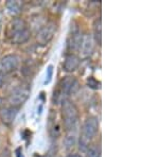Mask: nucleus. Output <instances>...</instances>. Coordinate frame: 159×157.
<instances>
[{"label":"nucleus","instance_id":"obj_12","mask_svg":"<svg viewBox=\"0 0 159 157\" xmlns=\"http://www.w3.org/2000/svg\"><path fill=\"white\" fill-rule=\"evenodd\" d=\"M76 143V136L72 132H69L64 139V145L66 150H71Z\"/></svg>","mask_w":159,"mask_h":157},{"label":"nucleus","instance_id":"obj_11","mask_svg":"<svg viewBox=\"0 0 159 157\" xmlns=\"http://www.w3.org/2000/svg\"><path fill=\"white\" fill-rule=\"evenodd\" d=\"M82 36L83 35L76 31V32H73L72 35L70 36L68 40V49L70 51H78L80 49V46H81V42H82ZM71 52V53H72Z\"/></svg>","mask_w":159,"mask_h":157},{"label":"nucleus","instance_id":"obj_19","mask_svg":"<svg viewBox=\"0 0 159 157\" xmlns=\"http://www.w3.org/2000/svg\"><path fill=\"white\" fill-rule=\"evenodd\" d=\"M68 157H83V156H81L78 153H71V154H69Z\"/></svg>","mask_w":159,"mask_h":157},{"label":"nucleus","instance_id":"obj_5","mask_svg":"<svg viewBox=\"0 0 159 157\" xmlns=\"http://www.w3.org/2000/svg\"><path fill=\"white\" fill-rule=\"evenodd\" d=\"M56 30H57V25L54 21H50L48 24H46L36 34L37 44H39L42 46L49 44L53 39V37H54Z\"/></svg>","mask_w":159,"mask_h":157},{"label":"nucleus","instance_id":"obj_14","mask_svg":"<svg viewBox=\"0 0 159 157\" xmlns=\"http://www.w3.org/2000/svg\"><path fill=\"white\" fill-rule=\"evenodd\" d=\"M7 12L11 15H13V16L19 14L20 11H21L20 4L17 1H9L7 3Z\"/></svg>","mask_w":159,"mask_h":157},{"label":"nucleus","instance_id":"obj_7","mask_svg":"<svg viewBox=\"0 0 159 157\" xmlns=\"http://www.w3.org/2000/svg\"><path fill=\"white\" fill-rule=\"evenodd\" d=\"M94 39L93 36L89 33L83 35L82 36V42H81V46H80L79 51L81 52V55L83 58H88L92 54L94 50Z\"/></svg>","mask_w":159,"mask_h":157},{"label":"nucleus","instance_id":"obj_9","mask_svg":"<svg viewBox=\"0 0 159 157\" xmlns=\"http://www.w3.org/2000/svg\"><path fill=\"white\" fill-rule=\"evenodd\" d=\"M17 113H18V109L17 107H13V106L2 107L0 109V120L4 124L11 125L14 122L15 118H16Z\"/></svg>","mask_w":159,"mask_h":157},{"label":"nucleus","instance_id":"obj_8","mask_svg":"<svg viewBox=\"0 0 159 157\" xmlns=\"http://www.w3.org/2000/svg\"><path fill=\"white\" fill-rule=\"evenodd\" d=\"M61 90L65 95H72L79 90V83L74 76H65L60 83Z\"/></svg>","mask_w":159,"mask_h":157},{"label":"nucleus","instance_id":"obj_2","mask_svg":"<svg viewBox=\"0 0 159 157\" xmlns=\"http://www.w3.org/2000/svg\"><path fill=\"white\" fill-rule=\"evenodd\" d=\"M61 115H63L64 127L68 132H72L79 121L78 107L70 100H64L61 105Z\"/></svg>","mask_w":159,"mask_h":157},{"label":"nucleus","instance_id":"obj_10","mask_svg":"<svg viewBox=\"0 0 159 157\" xmlns=\"http://www.w3.org/2000/svg\"><path fill=\"white\" fill-rule=\"evenodd\" d=\"M80 63H81V58L78 55L74 53H68L66 54L65 60H64L63 68L67 72H73L79 68Z\"/></svg>","mask_w":159,"mask_h":157},{"label":"nucleus","instance_id":"obj_3","mask_svg":"<svg viewBox=\"0 0 159 157\" xmlns=\"http://www.w3.org/2000/svg\"><path fill=\"white\" fill-rule=\"evenodd\" d=\"M99 131V121L97 118L90 117L87 118L85 122L82 125L81 138H80V148L86 151L89 148V142Z\"/></svg>","mask_w":159,"mask_h":157},{"label":"nucleus","instance_id":"obj_4","mask_svg":"<svg viewBox=\"0 0 159 157\" xmlns=\"http://www.w3.org/2000/svg\"><path fill=\"white\" fill-rule=\"evenodd\" d=\"M30 96V88L28 86H18L13 89V91L9 96V103L13 107L21 106L24 103L27 101Z\"/></svg>","mask_w":159,"mask_h":157},{"label":"nucleus","instance_id":"obj_17","mask_svg":"<svg viewBox=\"0 0 159 157\" xmlns=\"http://www.w3.org/2000/svg\"><path fill=\"white\" fill-rule=\"evenodd\" d=\"M52 76H53V66L52 65H49L47 68V74H46V81L45 83L48 84L51 82V80H52Z\"/></svg>","mask_w":159,"mask_h":157},{"label":"nucleus","instance_id":"obj_18","mask_svg":"<svg viewBox=\"0 0 159 157\" xmlns=\"http://www.w3.org/2000/svg\"><path fill=\"white\" fill-rule=\"evenodd\" d=\"M4 81H6V73L2 72V71H0V87L3 85Z\"/></svg>","mask_w":159,"mask_h":157},{"label":"nucleus","instance_id":"obj_1","mask_svg":"<svg viewBox=\"0 0 159 157\" xmlns=\"http://www.w3.org/2000/svg\"><path fill=\"white\" fill-rule=\"evenodd\" d=\"M7 36L11 38L15 45H21L27 43L31 37V31L27 24L21 18H14L10 22L7 28Z\"/></svg>","mask_w":159,"mask_h":157},{"label":"nucleus","instance_id":"obj_15","mask_svg":"<svg viewBox=\"0 0 159 157\" xmlns=\"http://www.w3.org/2000/svg\"><path fill=\"white\" fill-rule=\"evenodd\" d=\"M100 148L99 146H90L87 149V157H99Z\"/></svg>","mask_w":159,"mask_h":157},{"label":"nucleus","instance_id":"obj_6","mask_svg":"<svg viewBox=\"0 0 159 157\" xmlns=\"http://www.w3.org/2000/svg\"><path fill=\"white\" fill-rule=\"evenodd\" d=\"M20 58L16 54H7L0 61V71L4 73H10L16 70L19 66Z\"/></svg>","mask_w":159,"mask_h":157},{"label":"nucleus","instance_id":"obj_16","mask_svg":"<svg viewBox=\"0 0 159 157\" xmlns=\"http://www.w3.org/2000/svg\"><path fill=\"white\" fill-rule=\"evenodd\" d=\"M86 83H87V86L90 87V88H92V89H98V88H100V82L97 81V80L94 79L93 76H90V78L87 79Z\"/></svg>","mask_w":159,"mask_h":157},{"label":"nucleus","instance_id":"obj_20","mask_svg":"<svg viewBox=\"0 0 159 157\" xmlns=\"http://www.w3.org/2000/svg\"><path fill=\"white\" fill-rule=\"evenodd\" d=\"M1 29H2V25H1V21H0V32H1Z\"/></svg>","mask_w":159,"mask_h":157},{"label":"nucleus","instance_id":"obj_13","mask_svg":"<svg viewBox=\"0 0 159 157\" xmlns=\"http://www.w3.org/2000/svg\"><path fill=\"white\" fill-rule=\"evenodd\" d=\"M94 36H93V39L98 45L100 46L101 45V42H102V28H101V19H97L94 21Z\"/></svg>","mask_w":159,"mask_h":157}]
</instances>
